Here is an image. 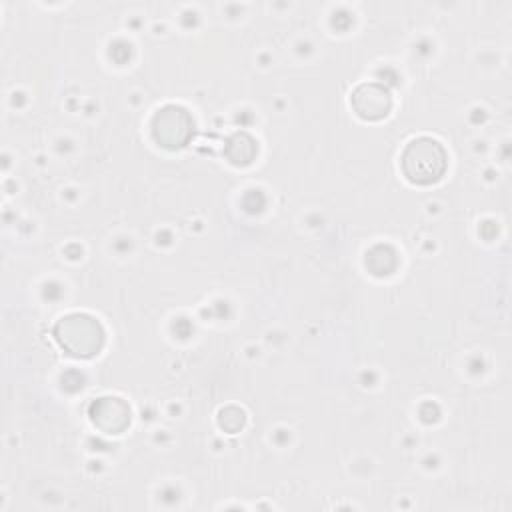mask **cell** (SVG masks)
<instances>
[{"label":"cell","mask_w":512,"mask_h":512,"mask_svg":"<svg viewBox=\"0 0 512 512\" xmlns=\"http://www.w3.org/2000/svg\"><path fill=\"white\" fill-rule=\"evenodd\" d=\"M404 176L418 186H428L438 182L448 170V154L446 148L430 138L420 136L406 144L400 156Z\"/></svg>","instance_id":"obj_1"},{"label":"cell","mask_w":512,"mask_h":512,"mask_svg":"<svg viewBox=\"0 0 512 512\" xmlns=\"http://www.w3.org/2000/svg\"><path fill=\"white\" fill-rule=\"evenodd\" d=\"M54 338L70 356L90 358L104 346V328L88 314H68L56 322Z\"/></svg>","instance_id":"obj_2"},{"label":"cell","mask_w":512,"mask_h":512,"mask_svg":"<svg viewBox=\"0 0 512 512\" xmlns=\"http://www.w3.org/2000/svg\"><path fill=\"white\" fill-rule=\"evenodd\" d=\"M152 136L160 146L168 150H178L186 146L194 136V120L186 108L168 104L154 114Z\"/></svg>","instance_id":"obj_3"},{"label":"cell","mask_w":512,"mask_h":512,"mask_svg":"<svg viewBox=\"0 0 512 512\" xmlns=\"http://www.w3.org/2000/svg\"><path fill=\"white\" fill-rule=\"evenodd\" d=\"M352 110L362 120H382L392 110V96L388 88L378 82H364L354 88L350 96Z\"/></svg>","instance_id":"obj_4"},{"label":"cell","mask_w":512,"mask_h":512,"mask_svg":"<svg viewBox=\"0 0 512 512\" xmlns=\"http://www.w3.org/2000/svg\"><path fill=\"white\" fill-rule=\"evenodd\" d=\"M90 418L100 430L108 434H118L130 424V408L124 400L116 396H106L98 398L90 406Z\"/></svg>","instance_id":"obj_5"},{"label":"cell","mask_w":512,"mask_h":512,"mask_svg":"<svg viewBox=\"0 0 512 512\" xmlns=\"http://www.w3.org/2000/svg\"><path fill=\"white\" fill-rule=\"evenodd\" d=\"M228 158L232 164H250L254 154H256V144L250 136L242 134V146H238V138L234 136L228 144V150H226Z\"/></svg>","instance_id":"obj_6"}]
</instances>
